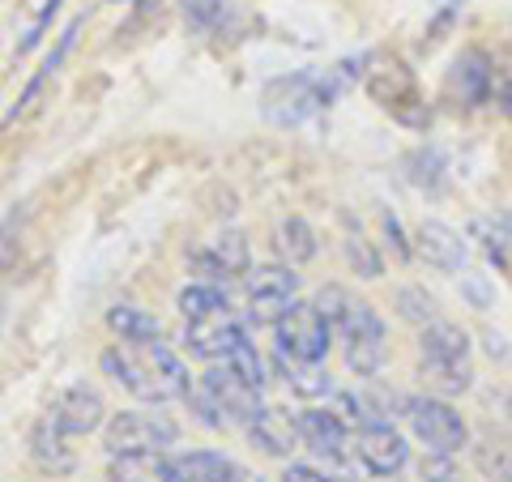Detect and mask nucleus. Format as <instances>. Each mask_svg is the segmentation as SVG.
I'll list each match as a JSON object with an SVG mask.
<instances>
[{"mask_svg":"<svg viewBox=\"0 0 512 482\" xmlns=\"http://www.w3.org/2000/svg\"><path fill=\"white\" fill-rule=\"evenodd\" d=\"M30 457H35L39 470H47L52 478L77 470V453L69 448V436H64L52 419H43L35 431H30Z\"/></svg>","mask_w":512,"mask_h":482,"instance_id":"obj_17","label":"nucleus"},{"mask_svg":"<svg viewBox=\"0 0 512 482\" xmlns=\"http://www.w3.org/2000/svg\"><path fill=\"white\" fill-rule=\"evenodd\" d=\"M210 252H214V261L222 265V273H227V278H244V273L252 269L244 231H222L214 244H210Z\"/></svg>","mask_w":512,"mask_h":482,"instance_id":"obj_26","label":"nucleus"},{"mask_svg":"<svg viewBox=\"0 0 512 482\" xmlns=\"http://www.w3.org/2000/svg\"><path fill=\"white\" fill-rule=\"evenodd\" d=\"M201 389L214 397V406L222 410V419H227V423H244V427H248V423L256 419V414L265 410L261 389H252V384H244V380H239V376L231 372L227 363H222V367H210V372L201 376Z\"/></svg>","mask_w":512,"mask_h":482,"instance_id":"obj_10","label":"nucleus"},{"mask_svg":"<svg viewBox=\"0 0 512 482\" xmlns=\"http://www.w3.org/2000/svg\"><path fill=\"white\" fill-rule=\"evenodd\" d=\"M414 252L440 273H461L470 261V248H466V239H461V231H453L440 218L419 222V231H414Z\"/></svg>","mask_w":512,"mask_h":482,"instance_id":"obj_14","label":"nucleus"},{"mask_svg":"<svg viewBox=\"0 0 512 482\" xmlns=\"http://www.w3.org/2000/svg\"><path fill=\"white\" fill-rule=\"evenodd\" d=\"M419 350H423V363H470V337L453 320H431L419 333Z\"/></svg>","mask_w":512,"mask_h":482,"instance_id":"obj_16","label":"nucleus"},{"mask_svg":"<svg viewBox=\"0 0 512 482\" xmlns=\"http://www.w3.org/2000/svg\"><path fill=\"white\" fill-rule=\"evenodd\" d=\"M453 86L461 94V103L466 107H478V103H487V94H491V64L483 52H466L457 64H453Z\"/></svg>","mask_w":512,"mask_h":482,"instance_id":"obj_20","label":"nucleus"},{"mask_svg":"<svg viewBox=\"0 0 512 482\" xmlns=\"http://www.w3.org/2000/svg\"><path fill=\"white\" fill-rule=\"evenodd\" d=\"M500 99H504V111H508V120H512V86H504Z\"/></svg>","mask_w":512,"mask_h":482,"instance_id":"obj_38","label":"nucleus"},{"mask_svg":"<svg viewBox=\"0 0 512 482\" xmlns=\"http://www.w3.org/2000/svg\"><path fill=\"white\" fill-rule=\"evenodd\" d=\"M239 337H248V325L235 320L231 312H218V316H201V320H188L184 325V350L192 359H205V363H222L231 355V346Z\"/></svg>","mask_w":512,"mask_h":482,"instance_id":"obj_9","label":"nucleus"},{"mask_svg":"<svg viewBox=\"0 0 512 482\" xmlns=\"http://www.w3.org/2000/svg\"><path fill=\"white\" fill-rule=\"evenodd\" d=\"M423 380L436 393L457 397V393H466L474 384V367L470 363H423Z\"/></svg>","mask_w":512,"mask_h":482,"instance_id":"obj_27","label":"nucleus"},{"mask_svg":"<svg viewBox=\"0 0 512 482\" xmlns=\"http://www.w3.org/2000/svg\"><path fill=\"white\" fill-rule=\"evenodd\" d=\"M47 419H52L64 436H90V431H99L107 423V401H103V393L94 389V384L73 380L69 389H60L52 397Z\"/></svg>","mask_w":512,"mask_h":482,"instance_id":"obj_8","label":"nucleus"},{"mask_svg":"<svg viewBox=\"0 0 512 482\" xmlns=\"http://www.w3.org/2000/svg\"><path fill=\"white\" fill-rule=\"evenodd\" d=\"M346 346V367L355 376H376L384 363V342H342Z\"/></svg>","mask_w":512,"mask_h":482,"instance_id":"obj_30","label":"nucleus"},{"mask_svg":"<svg viewBox=\"0 0 512 482\" xmlns=\"http://www.w3.org/2000/svg\"><path fill=\"white\" fill-rule=\"evenodd\" d=\"M244 295H248V312H244V325H278V320L286 316V308L299 299V273L295 265H256L248 269L244 278Z\"/></svg>","mask_w":512,"mask_h":482,"instance_id":"obj_6","label":"nucleus"},{"mask_svg":"<svg viewBox=\"0 0 512 482\" xmlns=\"http://www.w3.org/2000/svg\"><path fill=\"white\" fill-rule=\"evenodd\" d=\"M363 90L384 116H393L397 124L406 128H427L431 124V107H427V94L419 90V77L397 56H372L363 73Z\"/></svg>","mask_w":512,"mask_h":482,"instance_id":"obj_3","label":"nucleus"},{"mask_svg":"<svg viewBox=\"0 0 512 482\" xmlns=\"http://www.w3.org/2000/svg\"><path fill=\"white\" fill-rule=\"evenodd\" d=\"M380 222H384V235H389V244H393V252H397V256H402V261H406V256H410V244H406V239H402V222H397L393 214H380Z\"/></svg>","mask_w":512,"mask_h":482,"instance_id":"obj_35","label":"nucleus"},{"mask_svg":"<svg viewBox=\"0 0 512 482\" xmlns=\"http://www.w3.org/2000/svg\"><path fill=\"white\" fill-rule=\"evenodd\" d=\"M367 482H402L397 474H367Z\"/></svg>","mask_w":512,"mask_h":482,"instance_id":"obj_37","label":"nucleus"},{"mask_svg":"<svg viewBox=\"0 0 512 482\" xmlns=\"http://www.w3.org/2000/svg\"><path fill=\"white\" fill-rule=\"evenodd\" d=\"M222 363H227L244 384H252V389H265V384H269V363H265L261 350H256L252 337H239V342L231 346V355Z\"/></svg>","mask_w":512,"mask_h":482,"instance_id":"obj_24","label":"nucleus"},{"mask_svg":"<svg viewBox=\"0 0 512 482\" xmlns=\"http://www.w3.org/2000/svg\"><path fill=\"white\" fill-rule=\"evenodd\" d=\"M244 465L214 448H192L163 461V482H244Z\"/></svg>","mask_w":512,"mask_h":482,"instance_id":"obj_13","label":"nucleus"},{"mask_svg":"<svg viewBox=\"0 0 512 482\" xmlns=\"http://www.w3.org/2000/svg\"><path fill=\"white\" fill-rule=\"evenodd\" d=\"M180 312L184 320H201V316H218V312H231V303H227V291H222L218 282H188L184 291H180Z\"/></svg>","mask_w":512,"mask_h":482,"instance_id":"obj_23","label":"nucleus"},{"mask_svg":"<svg viewBox=\"0 0 512 482\" xmlns=\"http://www.w3.org/2000/svg\"><path fill=\"white\" fill-rule=\"evenodd\" d=\"M248 436H252V444L261 448L265 457H291L295 448L303 444L299 419H295L291 410H282V406H265V410L248 423Z\"/></svg>","mask_w":512,"mask_h":482,"instance_id":"obj_15","label":"nucleus"},{"mask_svg":"<svg viewBox=\"0 0 512 482\" xmlns=\"http://www.w3.org/2000/svg\"><path fill=\"white\" fill-rule=\"evenodd\" d=\"M107 325L120 333V342L128 346H150V342H163V325L150 316V312H141L133 308V303H116V308L107 312Z\"/></svg>","mask_w":512,"mask_h":482,"instance_id":"obj_22","label":"nucleus"},{"mask_svg":"<svg viewBox=\"0 0 512 482\" xmlns=\"http://www.w3.org/2000/svg\"><path fill=\"white\" fill-rule=\"evenodd\" d=\"M397 316L423 329V325H431V320H440V308L423 286H402V291H397Z\"/></svg>","mask_w":512,"mask_h":482,"instance_id":"obj_29","label":"nucleus"},{"mask_svg":"<svg viewBox=\"0 0 512 482\" xmlns=\"http://www.w3.org/2000/svg\"><path fill=\"white\" fill-rule=\"evenodd\" d=\"M355 457L367 474H402L410 461V444L397 436L393 423H372L355 431Z\"/></svg>","mask_w":512,"mask_h":482,"instance_id":"obj_12","label":"nucleus"},{"mask_svg":"<svg viewBox=\"0 0 512 482\" xmlns=\"http://www.w3.org/2000/svg\"><path fill=\"white\" fill-rule=\"evenodd\" d=\"M338 77L333 73H286L274 77L261 94V111L269 124L278 128H295V124H308L320 111H329L333 99H338Z\"/></svg>","mask_w":512,"mask_h":482,"instance_id":"obj_2","label":"nucleus"},{"mask_svg":"<svg viewBox=\"0 0 512 482\" xmlns=\"http://www.w3.org/2000/svg\"><path fill=\"white\" fill-rule=\"evenodd\" d=\"M274 248H278V256H282V261L286 265H308L312 261V256L320 252V239H316V231L308 227V222H303V218H282L278 222V231H274Z\"/></svg>","mask_w":512,"mask_h":482,"instance_id":"obj_21","label":"nucleus"},{"mask_svg":"<svg viewBox=\"0 0 512 482\" xmlns=\"http://www.w3.org/2000/svg\"><path fill=\"white\" fill-rule=\"evenodd\" d=\"M474 239H483V248L491 256H504V261H512V214L474 218Z\"/></svg>","mask_w":512,"mask_h":482,"instance_id":"obj_28","label":"nucleus"},{"mask_svg":"<svg viewBox=\"0 0 512 482\" xmlns=\"http://www.w3.org/2000/svg\"><path fill=\"white\" fill-rule=\"evenodd\" d=\"M448 461H453V457H431V461L423 465V482H466Z\"/></svg>","mask_w":512,"mask_h":482,"instance_id":"obj_34","label":"nucleus"},{"mask_svg":"<svg viewBox=\"0 0 512 482\" xmlns=\"http://www.w3.org/2000/svg\"><path fill=\"white\" fill-rule=\"evenodd\" d=\"M299 431H303V448H312L320 461L342 465V461L355 457V431L333 414V406L329 410H303Z\"/></svg>","mask_w":512,"mask_h":482,"instance_id":"obj_11","label":"nucleus"},{"mask_svg":"<svg viewBox=\"0 0 512 482\" xmlns=\"http://www.w3.org/2000/svg\"><path fill=\"white\" fill-rule=\"evenodd\" d=\"M282 482H355V478L316 470V465H286V470H282Z\"/></svg>","mask_w":512,"mask_h":482,"instance_id":"obj_32","label":"nucleus"},{"mask_svg":"<svg viewBox=\"0 0 512 482\" xmlns=\"http://www.w3.org/2000/svg\"><path fill=\"white\" fill-rule=\"evenodd\" d=\"M342 244H346V261L350 265H355L359 273H363V278H380V273H384V265H380V256L372 252V244H367V239L355 231V227H350V235L342 239Z\"/></svg>","mask_w":512,"mask_h":482,"instance_id":"obj_31","label":"nucleus"},{"mask_svg":"<svg viewBox=\"0 0 512 482\" xmlns=\"http://www.w3.org/2000/svg\"><path fill=\"white\" fill-rule=\"evenodd\" d=\"M175 440H180V427L163 410H120L116 419L103 423V444L111 457H158Z\"/></svg>","mask_w":512,"mask_h":482,"instance_id":"obj_4","label":"nucleus"},{"mask_svg":"<svg viewBox=\"0 0 512 482\" xmlns=\"http://www.w3.org/2000/svg\"><path fill=\"white\" fill-rule=\"evenodd\" d=\"M274 333H278V350H282V355H291V359H308V363H325L333 325H329L325 316H320L316 303L295 299L291 308H286V316L274 325Z\"/></svg>","mask_w":512,"mask_h":482,"instance_id":"obj_7","label":"nucleus"},{"mask_svg":"<svg viewBox=\"0 0 512 482\" xmlns=\"http://www.w3.org/2000/svg\"><path fill=\"white\" fill-rule=\"evenodd\" d=\"M274 367L282 372L286 389H291L295 397H303V401H320V397L333 393V376L325 372V363L291 359V355H282V350H274Z\"/></svg>","mask_w":512,"mask_h":482,"instance_id":"obj_19","label":"nucleus"},{"mask_svg":"<svg viewBox=\"0 0 512 482\" xmlns=\"http://www.w3.org/2000/svg\"><path fill=\"white\" fill-rule=\"evenodd\" d=\"M470 457H474V470L487 482H512V431L487 427L470 444Z\"/></svg>","mask_w":512,"mask_h":482,"instance_id":"obj_18","label":"nucleus"},{"mask_svg":"<svg viewBox=\"0 0 512 482\" xmlns=\"http://www.w3.org/2000/svg\"><path fill=\"white\" fill-rule=\"evenodd\" d=\"M77 30H82V22H69V30H64V35H60V43H56V52H52V56H47V60H43V69L35 73V82H30V86H26V94H22V103H18V107H13V111H9V116H5V124H13V120H18V116H22V111H26L30 103H35V94H39V90L47 86V77H52V73L60 69V60H64V56H69V47H73V39H77Z\"/></svg>","mask_w":512,"mask_h":482,"instance_id":"obj_25","label":"nucleus"},{"mask_svg":"<svg viewBox=\"0 0 512 482\" xmlns=\"http://www.w3.org/2000/svg\"><path fill=\"white\" fill-rule=\"evenodd\" d=\"M487 406H504V410H500V419L512 423V393H504V389H500V393H487Z\"/></svg>","mask_w":512,"mask_h":482,"instance_id":"obj_36","label":"nucleus"},{"mask_svg":"<svg viewBox=\"0 0 512 482\" xmlns=\"http://www.w3.org/2000/svg\"><path fill=\"white\" fill-rule=\"evenodd\" d=\"M406 419L414 440L427 448V457H457L470 444L466 419L444 397H406Z\"/></svg>","mask_w":512,"mask_h":482,"instance_id":"obj_5","label":"nucleus"},{"mask_svg":"<svg viewBox=\"0 0 512 482\" xmlns=\"http://www.w3.org/2000/svg\"><path fill=\"white\" fill-rule=\"evenodd\" d=\"M0 261H5V231H0Z\"/></svg>","mask_w":512,"mask_h":482,"instance_id":"obj_39","label":"nucleus"},{"mask_svg":"<svg viewBox=\"0 0 512 482\" xmlns=\"http://www.w3.org/2000/svg\"><path fill=\"white\" fill-rule=\"evenodd\" d=\"M56 13H60V0H43V9H39V18L35 22H30V35L22 39V52H30V47H35L43 35H47V22H52L56 18Z\"/></svg>","mask_w":512,"mask_h":482,"instance_id":"obj_33","label":"nucleus"},{"mask_svg":"<svg viewBox=\"0 0 512 482\" xmlns=\"http://www.w3.org/2000/svg\"><path fill=\"white\" fill-rule=\"evenodd\" d=\"M99 367L120 384L124 393H133L137 401H150V406H163V401L188 397L192 380L184 359L175 355L167 342H150V346H111L99 355Z\"/></svg>","mask_w":512,"mask_h":482,"instance_id":"obj_1","label":"nucleus"}]
</instances>
